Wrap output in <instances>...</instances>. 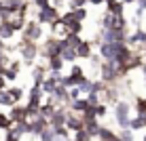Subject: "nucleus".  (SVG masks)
Segmentation results:
<instances>
[{
	"instance_id": "obj_1",
	"label": "nucleus",
	"mask_w": 146,
	"mask_h": 141,
	"mask_svg": "<svg viewBox=\"0 0 146 141\" xmlns=\"http://www.w3.org/2000/svg\"><path fill=\"white\" fill-rule=\"evenodd\" d=\"M114 120H117L119 129H129V122H131V105L123 99H119L114 103Z\"/></svg>"
},
{
	"instance_id": "obj_2",
	"label": "nucleus",
	"mask_w": 146,
	"mask_h": 141,
	"mask_svg": "<svg viewBox=\"0 0 146 141\" xmlns=\"http://www.w3.org/2000/svg\"><path fill=\"white\" fill-rule=\"evenodd\" d=\"M59 53H62L59 38L49 36L47 40H42V44H40V57H42V61H47V59H51V57H59Z\"/></svg>"
},
{
	"instance_id": "obj_3",
	"label": "nucleus",
	"mask_w": 146,
	"mask_h": 141,
	"mask_svg": "<svg viewBox=\"0 0 146 141\" xmlns=\"http://www.w3.org/2000/svg\"><path fill=\"white\" fill-rule=\"evenodd\" d=\"M59 17H62V11L55 9L53 4H49V7H44V9H38L34 19H36L38 23H42V26H53Z\"/></svg>"
},
{
	"instance_id": "obj_4",
	"label": "nucleus",
	"mask_w": 146,
	"mask_h": 141,
	"mask_svg": "<svg viewBox=\"0 0 146 141\" xmlns=\"http://www.w3.org/2000/svg\"><path fill=\"white\" fill-rule=\"evenodd\" d=\"M42 36H44L42 23H38L36 19H28L26 28H23V32H21V38H28V40H32V42H38Z\"/></svg>"
},
{
	"instance_id": "obj_5",
	"label": "nucleus",
	"mask_w": 146,
	"mask_h": 141,
	"mask_svg": "<svg viewBox=\"0 0 146 141\" xmlns=\"http://www.w3.org/2000/svg\"><path fill=\"white\" fill-rule=\"evenodd\" d=\"M44 129H49V120L44 118V116H38V118H34V120L28 122V135L30 137H40V133H42Z\"/></svg>"
},
{
	"instance_id": "obj_6",
	"label": "nucleus",
	"mask_w": 146,
	"mask_h": 141,
	"mask_svg": "<svg viewBox=\"0 0 146 141\" xmlns=\"http://www.w3.org/2000/svg\"><path fill=\"white\" fill-rule=\"evenodd\" d=\"M66 127L70 133H78V131L85 129V122H83V116L80 114H74L72 110H68V118H66Z\"/></svg>"
},
{
	"instance_id": "obj_7",
	"label": "nucleus",
	"mask_w": 146,
	"mask_h": 141,
	"mask_svg": "<svg viewBox=\"0 0 146 141\" xmlns=\"http://www.w3.org/2000/svg\"><path fill=\"white\" fill-rule=\"evenodd\" d=\"M66 118H68V108L59 105L57 110L53 112V116L49 118V127H66Z\"/></svg>"
},
{
	"instance_id": "obj_8",
	"label": "nucleus",
	"mask_w": 146,
	"mask_h": 141,
	"mask_svg": "<svg viewBox=\"0 0 146 141\" xmlns=\"http://www.w3.org/2000/svg\"><path fill=\"white\" fill-rule=\"evenodd\" d=\"M44 101V93H42V89L36 87V84H32L28 91V103L26 105H34V108H40V103Z\"/></svg>"
},
{
	"instance_id": "obj_9",
	"label": "nucleus",
	"mask_w": 146,
	"mask_h": 141,
	"mask_svg": "<svg viewBox=\"0 0 146 141\" xmlns=\"http://www.w3.org/2000/svg\"><path fill=\"white\" fill-rule=\"evenodd\" d=\"M9 118L13 120V124H17V122H28L26 105L17 103V105H13V108H9Z\"/></svg>"
},
{
	"instance_id": "obj_10",
	"label": "nucleus",
	"mask_w": 146,
	"mask_h": 141,
	"mask_svg": "<svg viewBox=\"0 0 146 141\" xmlns=\"http://www.w3.org/2000/svg\"><path fill=\"white\" fill-rule=\"evenodd\" d=\"M59 44H62V53H59V57H62L66 63H76V59H78V53H76V49L68 47V44L64 42V38H59Z\"/></svg>"
},
{
	"instance_id": "obj_11",
	"label": "nucleus",
	"mask_w": 146,
	"mask_h": 141,
	"mask_svg": "<svg viewBox=\"0 0 146 141\" xmlns=\"http://www.w3.org/2000/svg\"><path fill=\"white\" fill-rule=\"evenodd\" d=\"M78 59H91L93 57V42L91 40H83V42L76 47Z\"/></svg>"
},
{
	"instance_id": "obj_12",
	"label": "nucleus",
	"mask_w": 146,
	"mask_h": 141,
	"mask_svg": "<svg viewBox=\"0 0 146 141\" xmlns=\"http://www.w3.org/2000/svg\"><path fill=\"white\" fill-rule=\"evenodd\" d=\"M57 80H53L51 76H47L42 80V84H40V89H42V93H44V97H53L55 95V89H57Z\"/></svg>"
},
{
	"instance_id": "obj_13",
	"label": "nucleus",
	"mask_w": 146,
	"mask_h": 141,
	"mask_svg": "<svg viewBox=\"0 0 146 141\" xmlns=\"http://www.w3.org/2000/svg\"><path fill=\"white\" fill-rule=\"evenodd\" d=\"M70 110H72L74 114H80V116H83L85 112H89V110H91V105H89V101H87L85 97H80V99H74V101H72Z\"/></svg>"
},
{
	"instance_id": "obj_14",
	"label": "nucleus",
	"mask_w": 146,
	"mask_h": 141,
	"mask_svg": "<svg viewBox=\"0 0 146 141\" xmlns=\"http://www.w3.org/2000/svg\"><path fill=\"white\" fill-rule=\"evenodd\" d=\"M44 63H47V72H64V68H66V61L62 57H51Z\"/></svg>"
},
{
	"instance_id": "obj_15",
	"label": "nucleus",
	"mask_w": 146,
	"mask_h": 141,
	"mask_svg": "<svg viewBox=\"0 0 146 141\" xmlns=\"http://www.w3.org/2000/svg\"><path fill=\"white\" fill-rule=\"evenodd\" d=\"M100 129H102V124H100V118H91V120H87V122H85V131H87L89 137H93V139H98Z\"/></svg>"
},
{
	"instance_id": "obj_16",
	"label": "nucleus",
	"mask_w": 146,
	"mask_h": 141,
	"mask_svg": "<svg viewBox=\"0 0 146 141\" xmlns=\"http://www.w3.org/2000/svg\"><path fill=\"white\" fill-rule=\"evenodd\" d=\"M15 34H17V32L13 30V26L9 21H0V38H2L7 44H9V40H11V38H15Z\"/></svg>"
},
{
	"instance_id": "obj_17",
	"label": "nucleus",
	"mask_w": 146,
	"mask_h": 141,
	"mask_svg": "<svg viewBox=\"0 0 146 141\" xmlns=\"http://www.w3.org/2000/svg\"><path fill=\"white\" fill-rule=\"evenodd\" d=\"M129 129H131V131L146 129V114H135V116H131V122H129Z\"/></svg>"
},
{
	"instance_id": "obj_18",
	"label": "nucleus",
	"mask_w": 146,
	"mask_h": 141,
	"mask_svg": "<svg viewBox=\"0 0 146 141\" xmlns=\"http://www.w3.org/2000/svg\"><path fill=\"white\" fill-rule=\"evenodd\" d=\"M7 91L11 93V97H13V101H15V103H19L23 97H26V91H23L21 87H15V84H11V87H9Z\"/></svg>"
},
{
	"instance_id": "obj_19",
	"label": "nucleus",
	"mask_w": 146,
	"mask_h": 141,
	"mask_svg": "<svg viewBox=\"0 0 146 141\" xmlns=\"http://www.w3.org/2000/svg\"><path fill=\"white\" fill-rule=\"evenodd\" d=\"M13 105H17L13 101L11 93L9 91H0V108H13Z\"/></svg>"
},
{
	"instance_id": "obj_20",
	"label": "nucleus",
	"mask_w": 146,
	"mask_h": 141,
	"mask_svg": "<svg viewBox=\"0 0 146 141\" xmlns=\"http://www.w3.org/2000/svg\"><path fill=\"white\" fill-rule=\"evenodd\" d=\"M64 42L68 44V47H72V49H76L80 42H83V36L80 34H66V38H64Z\"/></svg>"
},
{
	"instance_id": "obj_21",
	"label": "nucleus",
	"mask_w": 146,
	"mask_h": 141,
	"mask_svg": "<svg viewBox=\"0 0 146 141\" xmlns=\"http://www.w3.org/2000/svg\"><path fill=\"white\" fill-rule=\"evenodd\" d=\"M11 131H13L15 135H17V137H21V139H23V137L28 135V122H17V124H13V129H11Z\"/></svg>"
},
{
	"instance_id": "obj_22",
	"label": "nucleus",
	"mask_w": 146,
	"mask_h": 141,
	"mask_svg": "<svg viewBox=\"0 0 146 141\" xmlns=\"http://www.w3.org/2000/svg\"><path fill=\"white\" fill-rule=\"evenodd\" d=\"M9 129H13V120L9 118V114H2V112H0V131H4V133H7Z\"/></svg>"
},
{
	"instance_id": "obj_23",
	"label": "nucleus",
	"mask_w": 146,
	"mask_h": 141,
	"mask_svg": "<svg viewBox=\"0 0 146 141\" xmlns=\"http://www.w3.org/2000/svg\"><path fill=\"white\" fill-rule=\"evenodd\" d=\"M91 108H93V114L95 116H98V118H104V116H106L108 114V103H98V105H91Z\"/></svg>"
},
{
	"instance_id": "obj_24",
	"label": "nucleus",
	"mask_w": 146,
	"mask_h": 141,
	"mask_svg": "<svg viewBox=\"0 0 146 141\" xmlns=\"http://www.w3.org/2000/svg\"><path fill=\"white\" fill-rule=\"evenodd\" d=\"M40 141H55L57 139V135H55V131H53V127H49V129H44L42 133H40V137H38Z\"/></svg>"
},
{
	"instance_id": "obj_25",
	"label": "nucleus",
	"mask_w": 146,
	"mask_h": 141,
	"mask_svg": "<svg viewBox=\"0 0 146 141\" xmlns=\"http://www.w3.org/2000/svg\"><path fill=\"white\" fill-rule=\"evenodd\" d=\"M133 110H135V114H146V97H135Z\"/></svg>"
},
{
	"instance_id": "obj_26",
	"label": "nucleus",
	"mask_w": 146,
	"mask_h": 141,
	"mask_svg": "<svg viewBox=\"0 0 146 141\" xmlns=\"http://www.w3.org/2000/svg\"><path fill=\"white\" fill-rule=\"evenodd\" d=\"M133 133L135 131H131V129H121L119 137H121V141H133Z\"/></svg>"
},
{
	"instance_id": "obj_27",
	"label": "nucleus",
	"mask_w": 146,
	"mask_h": 141,
	"mask_svg": "<svg viewBox=\"0 0 146 141\" xmlns=\"http://www.w3.org/2000/svg\"><path fill=\"white\" fill-rule=\"evenodd\" d=\"M93 137H89V133H87V131H78V133H74V139L72 141H91Z\"/></svg>"
},
{
	"instance_id": "obj_28",
	"label": "nucleus",
	"mask_w": 146,
	"mask_h": 141,
	"mask_svg": "<svg viewBox=\"0 0 146 141\" xmlns=\"http://www.w3.org/2000/svg\"><path fill=\"white\" fill-rule=\"evenodd\" d=\"M87 15H89V13H87V9H85V7H83V9H74V17H76L78 21H85V19H87Z\"/></svg>"
},
{
	"instance_id": "obj_29",
	"label": "nucleus",
	"mask_w": 146,
	"mask_h": 141,
	"mask_svg": "<svg viewBox=\"0 0 146 141\" xmlns=\"http://www.w3.org/2000/svg\"><path fill=\"white\" fill-rule=\"evenodd\" d=\"M2 76L7 78V82H13V80H17V76H19V74H17V72H13V70H9V68H7V70H4V72H2Z\"/></svg>"
},
{
	"instance_id": "obj_30",
	"label": "nucleus",
	"mask_w": 146,
	"mask_h": 141,
	"mask_svg": "<svg viewBox=\"0 0 146 141\" xmlns=\"http://www.w3.org/2000/svg\"><path fill=\"white\" fill-rule=\"evenodd\" d=\"M53 131H55V135H57V137H70L68 127H55Z\"/></svg>"
},
{
	"instance_id": "obj_31",
	"label": "nucleus",
	"mask_w": 146,
	"mask_h": 141,
	"mask_svg": "<svg viewBox=\"0 0 146 141\" xmlns=\"http://www.w3.org/2000/svg\"><path fill=\"white\" fill-rule=\"evenodd\" d=\"M4 141H21V137H17V135H15L13 131L9 129L7 133H4Z\"/></svg>"
},
{
	"instance_id": "obj_32",
	"label": "nucleus",
	"mask_w": 146,
	"mask_h": 141,
	"mask_svg": "<svg viewBox=\"0 0 146 141\" xmlns=\"http://www.w3.org/2000/svg\"><path fill=\"white\" fill-rule=\"evenodd\" d=\"M87 4H91V7H104L106 0H87Z\"/></svg>"
},
{
	"instance_id": "obj_33",
	"label": "nucleus",
	"mask_w": 146,
	"mask_h": 141,
	"mask_svg": "<svg viewBox=\"0 0 146 141\" xmlns=\"http://www.w3.org/2000/svg\"><path fill=\"white\" fill-rule=\"evenodd\" d=\"M7 89H9V82H7V78L0 74V91H7Z\"/></svg>"
},
{
	"instance_id": "obj_34",
	"label": "nucleus",
	"mask_w": 146,
	"mask_h": 141,
	"mask_svg": "<svg viewBox=\"0 0 146 141\" xmlns=\"http://www.w3.org/2000/svg\"><path fill=\"white\" fill-rule=\"evenodd\" d=\"M138 9H142V11H146V0H138V4H135Z\"/></svg>"
},
{
	"instance_id": "obj_35",
	"label": "nucleus",
	"mask_w": 146,
	"mask_h": 141,
	"mask_svg": "<svg viewBox=\"0 0 146 141\" xmlns=\"http://www.w3.org/2000/svg\"><path fill=\"white\" fill-rule=\"evenodd\" d=\"M123 4H138V0H123Z\"/></svg>"
},
{
	"instance_id": "obj_36",
	"label": "nucleus",
	"mask_w": 146,
	"mask_h": 141,
	"mask_svg": "<svg viewBox=\"0 0 146 141\" xmlns=\"http://www.w3.org/2000/svg\"><path fill=\"white\" fill-rule=\"evenodd\" d=\"M55 141H72V139H70V137H57Z\"/></svg>"
},
{
	"instance_id": "obj_37",
	"label": "nucleus",
	"mask_w": 146,
	"mask_h": 141,
	"mask_svg": "<svg viewBox=\"0 0 146 141\" xmlns=\"http://www.w3.org/2000/svg\"><path fill=\"white\" fill-rule=\"evenodd\" d=\"M4 11V0H0V13Z\"/></svg>"
},
{
	"instance_id": "obj_38",
	"label": "nucleus",
	"mask_w": 146,
	"mask_h": 141,
	"mask_svg": "<svg viewBox=\"0 0 146 141\" xmlns=\"http://www.w3.org/2000/svg\"><path fill=\"white\" fill-rule=\"evenodd\" d=\"M142 141H146V135H144V139H142Z\"/></svg>"
},
{
	"instance_id": "obj_39",
	"label": "nucleus",
	"mask_w": 146,
	"mask_h": 141,
	"mask_svg": "<svg viewBox=\"0 0 146 141\" xmlns=\"http://www.w3.org/2000/svg\"><path fill=\"white\" fill-rule=\"evenodd\" d=\"M66 2H70V0H66Z\"/></svg>"
},
{
	"instance_id": "obj_40",
	"label": "nucleus",
	"mask_w": 146,
	"mask_h": 141,
	"mask_svg": "<svg viewBox=\"0 0 146 141\" xmlns=\"http://www.w3.org/2000/svg\"><path fill=\"white\" fill-rule=\"evenodd\" d=\"M38 141H40V139H38Z\"/></svg>"
}]
</instances>
